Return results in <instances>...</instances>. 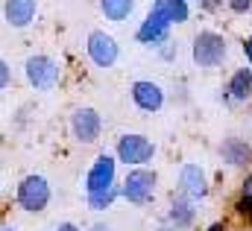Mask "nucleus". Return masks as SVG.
Here are the masks:
<instances>
[{
  "label": "nucleus",
  "instance_id": "nucleus-1",
  "mask_svg": "<svg viewBox=\"0 0 252 231\" xmlns=\"http://www.w3.org/2000/svg\"><path fill=\"white\" fill-rule=\"evenodd\" d=\"M226 53H229V47H226V38H223L220 32H211V29L196 32L193 47H190V56H193V61H196L199 67L211 70V67L223 64Z\"/></svg>",
  "mask_w": 252,
  "mask_h": 231
},
{
  "label": "nucleus",
  "instance_id": "nucleus-2",
  "mask_svg": "<svg viewBox=\"0 0 252 231\" xmlns=\"http://www.w3.org/2000/svg\"><path fill=\"white\" fill-rule=\"evenodd\" d=\"M118 161H124L126 167H144L153 161L156 155V144L147 138V135H138V132H129V135H121L118 141Z\"/></svg>",
  "mask_w": 252,
  "mask_h": 231
},
{
  "label": "nucleus",
  "instance_id": "nucleus-3",
  "mask_svg": "<svg viewBox=\"0 0 252 231\" xmlns=\"http://www.w3.org/2000/svg\"><path fill=\"white\" fill-rule=\"evenodd\" d=\"M167 32H170V18H167V9H164V0H156L153 9L147 12V18L141 21L138 27V41L147 44V47H158L167 41Z\"/></svg>",
  "mask_w": 252,
  "mask_h": 231
},
{
  "label": "nucleus",
  "instance_id": "nucleus-4",
  "mask_svg": "<svg viewBox=\"0 0 252 231\" xmlns=\"http://www.w3.org/2000/svg\"><path fill=\"white\" fill-rule=\"evenodd\" d=\"M15 199H18V205H21L24 211H30V214L44 211L47 202H50V184H47V178H44V175H35V173L24 175L21 184H18Z\"/></svg>",
  "mask_w": 252,
  "mask_h": 231
},
{
  "label": "nucleus",
  "instance_id": "nucleus-5",
  "mask_svg": "<svg viewBox=\"0 0 252 231\" xmlns=\"http://www.w3.org/2000/svg\"><path fill=\"white\" fill-rule=\"evenodd\" d=\"M156 173L147 170V167H135L129 170V175L124 178V199H129L132 205H144L153 199L156 193Z\"/></svg>",
  "mask_w": 252,
  "mask_h": 231
},
{
  "label": "nucleus",
  "instance_id": "nucleus-6",
  "mask_svg": "<svg viewBox=\"0 0 252 231\" xmlns=\"http://www.w3.org/2000/svg\"><path fill=\"white\" fill-rule=\"evenodd\" d=\"M27 82L35 88V91H50V88H56V82H59V64L53 61L50 56H30L27 58Z\"/></svg>",
  "mask_w": 252,
  "mask_h": 231
},
{
  "label": "nucleus",
  "instance_id": "nucleus-7",
  "mask_svg": "<svg viewBox=\"0 0 252 231\" xmlns=\"http://www.w3.org/2000/svg\"><path fill=\"white\" fill-rule=\"evenodd\" d=\"M115 167H118V161L109 152L97 155L94 164H91V170H88V175H85V193L94 196V193H106V190L118 187L115 184Z\"/></svg>",
  "mask_w": 252,
  "mask_h": 231
},
{
  "label": "nucleus",
  "instance_id": "nucleus-8",
  "mask_svg": "<svg viewBox=\"0 0 252 231\" xmlns=\"http://www.w3.org/2000/svg\"><path fill=\"white\" fill-rule=\"evenodd\" d=\"M85 50H88V58H91L97 67H112V64L118 61V56H121L118 41H115L109 32H103V29H94V32L88 35Z\"/></svg>",
  "mask_w": 252,
  "mask_h": 231
},
{
  "label": "nucleus",
  "instance_id": "nucleus-9",
  "mask_svg": "<svg viewBox=\"0 0 252 231\" xmlns=\"http://www.w3.org/2000/svg\"><path fill=\"white\" fill-rule=\"evenodd\" d=\"M100 129H103V120L94 109L82 106V109H73L70 115V135L79 141V144H94L100 138Z\"/></svg>",
  "mask_w": 252,
  "mask_h": 231
},
{
  "label": "nucleus",
  "instance_id": "nucleus-10",
  "mask_svg": "<svg viewBox=\"0 0 252 231\" xmlns=\"http://www.w3.org/2000/svg\"><path fill=\"white\" fill-rule=\"evenodd\" d=\"M129 94H132V103L141 112H147V115H156L164 106V91L156 82H150V79H135L129 85Z\"/></svg>",
  "mask_w": 252,
  "mask_h": 231
},
{
  "label": "nucleus",
  "instance_id": "nucleus-11",
  "mask_svg": "<svg viewBox=\"0 0 252 231\" xmlns=\"http://www.w3.org/2000/svg\"><path fill=\"white\" fill-rule=\"evenodd\" d=\"M179 184H182L185 196H190V199L208 196V178H205V170H202L199 164H182V170H179Z\"/></svg>",
  "mask_w": 252,
  "mask_h": 231
},
{
  "label": "nucleus",
  "instance_id": "nucleus-12",
  "mask_svg": "<svg viewBox=\"0 0 252 231\" xmlns=\"http://www.w3.org/2000/svg\"><path fill=\"white\" fill-rule=\"evenodd\" d=\"M3 15H6V24H9V27L24 29V27H30L32 18H35V0H6Z\"/></svg>",
  "mask_w": 252,
  "mask_h": 231
},
{
  "label": "nucleus",
  "instance_id": "nucleus-13",
  "mask_svg": "<svg viewBox=\"0 0 252 231\" xmlns=\"http://www.w3.org/2000/svg\"><path fill=\"white\" fill-rule=\"evenodd\" d=\"M220 155H223V161L229 167H244V164H250V158H252V146L247 141H241V138H226L220 144Z\"/></svg>",
  "mask_w": 252,
  "mask_h": 231
},
{
  "label": "nucleus",
  "instance_id": "nucleus-14",
  "mask_svg": "<svg viewBox=\"0 0 252 231\" xmlns=\"http://www.w3.org/2000/svg\"><path fill=\"white\" fill-rule=\"evenodd\" d=\"M193 217H196V208H193L190 196H176V199H173V205H170L167 220H170L176 229H188L190 223H193Z\"/></svg>",
  "mask_w": 252,
  "mask_h": 231
},
{
  "label": "nucleus",
  "instance_id": "nucleus-15",
  "mask_svg": "<svg viewBox=\"0 0 252 231\" xmlns=\"http://www.w3.org/2000/svg\"><path fill=\"white\" fill-rule=\"evenodd\" d=\"M229 97L232 100H250L252 97V67H241V70H235L232 73V79H229Z\"/></svg>",
  "mask_w": 252,
  "mask_h": 231
},
{
  "label": "nucleus",
  "instance_id": "nucleus-16",
  "mask_svg": "<svg viewBox=\"0 0 252 231\" xmlns=\"http://www.w3.org/2000/svg\"><path fill=\"white\" fill-rule=\"evenodd\" d=\"M132 9H135V0H100V12L106 15V21H115V24H124L132 15Z\"/></svg>",
  "mask_w": 252,
  "mask_h": 231
},
{
  "label": "nucleus",
  "instance_id": "nucleus-17",
  "mask_svg": "<svg viewBox=\"0 0 252 231\" xmlns=\"http://www.w3.org/2000/svg\"><path fill=\"white\" fill-rule=\"evenodd\" d=\"M124 196V187H112V190H106V193H94V196H88V208L91 211H106L112 202H115V196Z\"/></svg>",
  "mask_w": 252,
  "mask_h": 231
},
{
  "label": "nucleus",
  "instance_id": "nucleus-18",
  "mask_svg": "<svg viewBox=\"0 0 252 231\" xmlns=\"http://www.w3.org/2000/svg\"><path fill=\"white\" fill-rule=\"evenodd\" d=\"M164 9H167V18L170 24H185L188 21V0H164Z\"/></svg>",
  "mask_w": 252,
  "mask_h": 231
},
{
  "label": "nucleus",
  "instance_id": "nucleus-19",
  "mask_svg": "<svg viewBox=\"0 0 252 231\" xmlns=\"http://www.w3.org/2000/svg\"><path fill=\"white\" fill-rule=\"evenodd\" d=\"M238 211L252 220V178L247 181V187H244V196H241V202H238Z\"/></svg>",
  "mask_w": 252,
  "mask_h": 231
},
{
  "label": "nucleus",
  "instance_id": "nucleus-20",
  "mask_svg": "<svg viewBox=\"0 0 252 231\" xmlns=\"http://www.w3.org/2000/svg\"><path fill=\"white\" fill-rule=\"evenodd\" d=\"M229 9L238 12V15H244V12H250L252 9V0H229Z\"/></svg>",
  "mask_w": 252,
  "mask_h": 231
},
{
  "label": "nucleus",
  "instance_id": "nucleus-21",
  "mask_svg": "<svg viewBox=\"0 0 252 231\" xmlns=\"http://www.w3.org/2000/svg\"><path fill=\"white\" fill-rule=\"evenodd\" d=\"M0 85L9 88V61H6V58L0 61Z\"/></svg>",
  "mask_w": 252,
  "mask_h": 231
},
{
  "label": "nucleus",
  "instance_id": "nucleus-22",
  "mask_svg": "<svg viewBox=\"0 0 252 231\" xmlns=\"http://www.w3.org/2000/svg\"><path fill=\"white\" fill-rule=\"evenodd\" d=\"M244 56L250 58V64H252V35L250 38H244Z\"/></svg>",
  "mask_w": 252,
  "mask_h": 231
},
{
  "label": "nucleus",
  "instance_id": "nucleus-23",
  "mask_svg": "<svg viewBox=\"0 0 252 231\" xmlns=\"http://www.w3.org/2000/svg\"><path fill=\"white\" fill-rule=\"evenodd\" d=\"M199 6L211 12V9H217V6H220V0H199Z\"/></svg>",
  "mask_w": 252,
  "mask_h": 231
},
{
  "label": "nucleus",
  "instance_id": "nucleus-24",
  "mask_svg": "<svg viewBox=\"0 0 252 231\" xmlns=\"http://www.w3.org/2000/svg\"><path fill=\"white\" fill-rule=\"evenodd\" d=\"M56 231H79V229H76L73 223H59V226H56Z\"/></svg>",
  "mask_w": 252,
  "mask_h": 231
},
{
  "label": "nucleus",
  "instance_id": "nucleus-25",
  "mask_svg": "<svg viewBox=\"0 0 252 231\" xmlns=\"http://www.w3.org/2000/svg\"><path fill=\"white\" fill-rule=\"evenodd\" d=\"M205 231H226V226H223V223H214V226H208Z\"/></svg>",
  "mask_w": 252,
  "mask_h": 231
},
{
  "label": "nucleus",
  "instance_id": "nucleus-26",
  "mask_svg": "<svg viewBox=\"0 0 252 231\" xmlns=\"http://www.w3.org/2000/svg\"><path fill=\"white\" fill-rule=\"evenodd\" d=\"M91 231H109V226H103V223H97V226H94Z\"/></svg>",
  "mask_w": 252,
  "mask_h": 231
},
{
  "label": "nucleus",
  "instance_id": "nucleus-27",
  "mask_svg": "<svg viewBox=\"0 0 252 231\" xmlns=\"http://www.w3.org/2000/svg\"><path fill=\"white\" fill-rule=\"evenodd\" d=\"M158 231H173V229H170V226H161V229H158Z\"/></svg>",
  "mask_w": 252,
  "mask_h": 231
},
{
  "label": "nucleus",
  "instance_id": "nucleus-28",
  "mask_svg": "<svg viewBox=\"0 0 252 231\" xmlns=\"http://www.w3.org/2000/svg\"><path fill=\"white\" fill-rule=\"evenodd\" d=\"M3 231H12V229H3Z\"/></svg>",
  "mask_w": 252,
  "mask_h": 231
}]
</instances>
